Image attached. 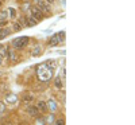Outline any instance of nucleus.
Instances as JSON below:
<instances>
[{
	"label": "nucleus",
	"mask_w": 135,
	"mask_h": 125,
	"mask_svg": "<svg viewBox=\"0 0 135 125\" xmlns=\"http://www.w3.org/2000/svg\"><path fill=\"white\" fill-rule=\"evenodd\" d=\"M55 67V62L54 61H47L46 63H41V66L37 69V75L39 81L46 82L51 78L53 75V69Z\"/></svg>",
	"instance_id": "obj_1"
},
{
	"label": "nucleus",
	"mask_w": 135,
	"mask_h": 125,
	"mask_svg": "<svg viewBox=\"0 0 135 125\" xmlns=\"http://www.w3.org/2000/svg\"><path fill=\"white\" fill-rule=\"evenodd\" d=\"M65 40V31H60L58 34H55V35H53L49 40V44L50 46H57V44H61L64 43Z\"/></svg>",
	"instance_id": "obj_2"
},
{
	"label": "nucleus",
	"mask_w": 135,
	"mask_h": 125,
	"mask_svg": "<svg viewBox=\"0 0 135 125\" xmlns=\"http://www.w3.org/2000/svg\"><path fill=\"white\" fill-rule=\"evenodd\" d=\"M28 37H19V38H15L14 40H12V46L15 47V49H23L26 44L28 43Z\"/></svg>",
	"instance_id": "obj_3"
},
{
	"label": "nucleus",
	"mask_w": 135,
	"mask_h": 125,
	"mask_svg": "<svg viewBox=\"0 0 135 125\" xmlns=\"http://www.w3.org/2000/svg\"><path fill=\"white\" fill-rule=\"evenodd\" d=\"M37 6L41 11H45V12H50V6L49 3H46L45 0H38L37 2Z\"/></svg>",
	"instance_id": "obj_4"
},
{
	"label": "nucleus",
	"mask_w": 135,
	"mask_h": 125,
	"mask_svg": "<svg viewBox=\"0 0 135 125\" xmlns=\"http://www.w3.org/2000/svg\"><path fill=\"white\" fill-rule=\"evenodd\" d=\"M31 16L35 18L37 20H41V19L43 18V14H42V11H41L38 7H32V8H31Z\"/></svg>",
	"instance_id": "obj_5"
},
{
	"label": "nucleus",
	"mask_w": 135,
	"mask_h": 125,
	"mask_svg": "<svg viewBox=\"0 0 135 125\" xmlns=\"http://www.w3.org/2000/svg\"><path fill=\"white\" fill-rule=\"evenodd\" d=\"M46 105H47V110H50V112H55V110H57V102H55L54 100H49L46 102Z\"/></svg>",
	"instance_id": "obj_6"
},
{
	"label": "nucleus",
	"mask_w": 135,
	"mask_h": 125,
	"mask_svg": "<svg viewBox=\"0 0 135 125\" xmlns=\"http://www.w3.org/2000/svg\"><path fill=\"white\" fill-rule=\"evenodd\" d=\"M37 108H38V110H41V112H43V113L47 110V105H46V102H43V101H39V102H38V106H37Z\"/></svg>",
	"instance_id": "obj_7"
},
{
	"label": "nucleus",
	"mask_w": 135,
	"mask_h": 125,
	"mask_svg": "<svg viewBox=\"0 0 135 125\" xmlns=\"http://www.w3.org/2000/svg\"><path fill=\"white\" fill-rule=\"evenodd\" d=\"M9 30L8 28H0V39H4L6 37H8L9 35Z\"/></svg>",
	"instance_id": "obj_8"
},
{
	"label": "nucleus",
	"mask_w": 135,
	"mask_h": 125,
	"mask_svg": "<svg viewBox=\"0 0 135 125\" xmlns=\"http://www.w3.org/2000/svg\"><path fill=\"white\" fill-rule=\"evenodd\" d=\"M28 114H31V116H37L38 114V108L37 106H28Z\"/></svg>",
	"instance_id": "obj_9"
},
{
	"label": "nucleus",
	"mask_w": 135,
	"mask_h": 125,
	"mask_svg": "<svg viewBox=\"0 0 135 125\" xmlns=\"http://www.w3.org/2000/svg\"><path fill=\"white\" fill-rule=\"evenodd\" d=\"M27 22H28V23H27V26H37V23H38V20L35 19V18H32V16H30L28 19H27Z\"/></svg>",
	"instance_id": "obj_10"
},
{
	"label": "nucleus",
	"mask_w": 135,
	"mask_h": 125,
	"mask_svg": "<svg viewBox=\"0 0 135 125\" xmlns=\"http://www.w3.org/2000/svg\"><path fill=\"white\" fill-rule=\"evenodd\" d=\"M7 54H8V58H9L11 61H12V62H16V56H15V53H14L12 50L9 49V50L7 51Z\"/></svg>",
	"instance_id": "obj_11"
},
{
	"label": "nucleus",
	"mask_w": 135,
	"mask_h": 125,
	"mask_svg": "<svg viewBox=\"0 0 135 125\" xmlns=\"http://www.w3.org/2000/svg\"><path fill=\"white\" fill-rule=\"evenodd\" d=\"M54 84H55V87H58V89L62 87V81H61V78H60V77H57V78L54 79Z\"/></svg>",
	"instance_id": "obj_12"
},
{
	"label": "nucleus",
	"mask_w": 135,
	"mask_h": 125,
	"mask_svg": "<svg viewBox=\"0 0 135 125\" xmlns=\"http://www.w3.org/2000/svg\"><path fill=\"white\" fill-rule=\"evenodd\" d=\"M7 11H0V22H4L7 19Z\"/></svg>",
	"instance_id": "obj_13"
},
{
	"label": "nucleus",
	"mask_w": 135,
	"mask_h": 125,
	"mask_svg": "<svg viewBox=\"0 0 135 125\" xmlns=\"http://www.w3.org/2000/svg\"><path fill=\"white\" fill-rule=\"evenodd\" d=\"M7 11H9V12H7L11 18H15V15H16V11H15V8H9V9H7Z\"/></svg>",
	"instance_id": "obj_14"
},
{
	"label": "nucleus",
	"mask_w": 135,
	"mask_h": 125,
	"mask_svg": "<svg viewBox=\"0 0 135 125\" xmlns=\"http://www.w3.org/2000/svg\"><path fill=\"white\" fill-rule=\"evenodd\" d=\"M22 28H23V27L20 26L19 22H15V24H14V30H15V31H19V30H22Z\"/></svg>",
	"instance_id": "obj_15"
},
{
	"label": "nucleus",
	"mask_w": 135,
	"mask_h": 125,
	"mask_svg": "<svg viewBox=\"0 0 135 125\" xmlns=\"http://www.w3.org/2000/svg\"><path fill=\"white\" fill-rule=\"evenodd\" d=\"M41 54V49L39 47H35V49H34V51H32V55L34 56H38Z\"/></svg>",
	"instance_id": "obj_16"
},
{
	"label": "nucleus",
	"mask_w": 135,
	"mask_h": 125,
	"mask_svg": "<svg viewBox=\"0 0 135 125\" xmlns=\"http://www.w3.org/2000/svg\"><path fill=\"white\" fill-rule=\"evenodd\" d=\"M7 101H9V102H15V101H16V97H15L14 94H12V96L9 94V96L7 97Z\"/></svg>",
	"instance_id": "obj_17"
},
{
	"label": "nucleus",
	"mask_w": 135,
	"mask_h": 125,
	"mask_svg": "<svg viewBox=\"0 0 135 125\" xmlns=\"http://www.w3.org/2000/svg\"><path fill=\"white\" fill-rule=\"evenodd\" d=\"M37 125H45L43 118H38V120H37Z\"/></svg>",
	"instance_id": "obj_18"
},
{
	"label": "nucleus",
	"mask_w": 135,
	"mask_h": 125,
	"mask_svg": "<svg viewBox=\"0 0 135 125\" xmlns=\"http://www.w3.org/2000/svg\"><path fill=\"white\" fill-rule=\"evenodd\" d=\"M3 112H4V104H2V102H0V114H2Z\"/></svg>",
	"instance_id": "obj_19"
},
{
	"label": "nucleus",
	"mask_w": 135,
	"mask_h": 125,
	"mask_svg": "<svg viewBox=\"0 0 135 125\" xmlns=\"http://www.w3.org/2000/svg\"><path fill=\"white\" fill-rule=\"evenodd\" d=\"M55 125H65V122H64V120H57V124Z\"/></svg>",
	"instance_id": "obj_20"
},
{
	"label": "nucleus",
	"mask_w": 135,
	"mask_h": 125,
	"mask_svg": "<svg viewBox=\"0 0 135 125\" xmlns=\"http://www.w3.org/2000/svg\"><path fill=\"white\" fill-rule=\"evenodd\" d=\"M25 100H26V101H31V100H32V97H31V96H27Z\"/></svg>",
	"instance_id": "obj_21"
},
{
	"label": "nucleus",
	"mask_w": 135,
	"mask_h": 125,
	"mask_svg": "<svg viewBox=\"0 0 135 125\" xmlns=\"http://www.w3.org/2000/svg\"><path fill=\"white\" fill-rule=\"evenodd\" d=\"M2 61H3V55H2V53H0V63H2Z\"/></svg>",
	"instance_id": "obj_22"
},
{
	"label": "nucleus",
	"mask_w": 135,
	"mask_h": 125,
	"mask_svg": "<svg viewBox=\"0 0 135 125\" xmlns=\"http://www.w3.org/2000/svg\"><path fill=\"white\" fill-rule=\"evenodd\" d=\"M45 2H46V3H53L54 0H45Z\"/></svg>",
	"instance_id": "obj_23"
},
{
	"label": "nucleus",
	"mask_w": 135,
	"mask_h": 125,
	"mask_svg": "<svg viewBox=\"0 0 135 125\" xmlns=\"http://www.w3.org/2000/svg\"><path fill=\"white\" fill-rule=\"evenodd\" d=\"M0 6H2V0H0Z\"/></svg>",
	"instance_id": "obj_24"
},
{
	"label": "nucleus",
	"mask_w": 135,
	"mask_h": 125,
	"mask_svg": "<svg viewBox=\"0 0 135 125\" xmlns=\"http://www.w3.org/2000/svg\"><path fill=\"white\" fill-rule=\"evenodd\" d=\"M4 125H8V124H4Z\"/></svg>",
	"instance_id": "obj_25"
}]
</instances>
